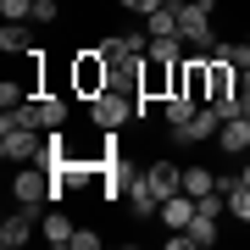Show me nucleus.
<instances>
[{"instance_id": "9d476101", "label": "nucleus", "mask_w": 250, "mask_h": 250, "mask_svg": "<svg viewBox=\"0 0 250 250\" xmlns=\"http://www.w3.org/2000/svg\"><path fill=\"white\" fill-rule=\"evenodd\" d=\"M195 217H200V206H195V195H184V189L161 200V223H167V228H189Z\"/></svg>"}, {"instance_id": "7ed1b4c3", "label": "nucleus", "mask_w": 250, "mask_h": 250, "mask_svg": "<svg viewBox=\"0 0 250 250\" xmlns=\"http://www.w3.org/2000/svg\"><path fill=\"white\" fill-rule=\"evenodd\" d=\"M100 89H111V62L100 50H78V56H72V95L95 100Z\"/></svg>"}, {"instance_id": "4be33fe9", "label": "nucleus", "mask_w": 250, "mask_h": 250, "mask_svg": "<svg viewBox=\"0 0 250 250\" xmlns=\"http://www.w3.org/2000/svg\"><path fill=\"white\" fill-rule=\"evenodd\" d=\"M72 250H100V233L95 228H72Z\"/></svg>"}, {"instance_id": "f03ea898", "label": "nucleus", "mask_w": 250, "mask_h": 250, "mask_svg": "<svg viewBox=\"0 0 250 250\" xmlns=\"http://www.w3.org/2000/svg\"><path fill=\"white\" fill-rule=\"evenodd\" d=\"M217 0H184V11H178V34H184V45L189 50H211L217 45Z\"/></svg>"}, {"instance_id": "20e7f679", "label": "nucleus", "mask_w": 250, "mask_h": 250, "mask_svg": "<svg viewBox=\"0 0 250 250\" xmlns=\"http://www.w3.org/2000/svg\"><path fill=\"white\" fill-rule=\"evenodd\" d=\"M39 134H45V128H0V156L17 161V167L39 161V156H45V145H50V139H39Z\"/></svg>"}, {"instance_id": "39448f33", "label": "nucleus", "mask_w": 250, "mask_h": 250, "mask_svg": "<svg viewBox=\"0 0 250 250\" xmlns=\"http://www.w3.org/2000/svg\"><path fill=\"white\" fill-rule=\"evenodd\" d=\"M172 72H178V62L145 56V62H139V100H167L172 95Z\"/></svg>"}, {"instance_id": "2eb2a0df", "label": "nucleus", "mask_w": 250, "mask_h": 250, "mask_svg": "<svg viewBox=\"0 0 250 250\" xmlns=\"http://www.w3.org/2000/svg\"><path fill=\"white\" fill-rule=\"evenodd\" d=\"M211 189H217V172L211 167H200V161H189V167H184V195H211Z\"/></svg>"}, {"instance_id": "a211bd4d", "label": "nucleus", "mask_w": 250, "mask_h": 250, "mask_svg": "<svg viewBox=\"0 0 250 250\" xmlns=\"http://www.w3.org/2000/svg\"><path fill=\"white\" fill-rule=\"evenodd\" d=\"M39 117H45V128H56V134H62V123H67V100H62V95H39Z\"/></svg>"}, {"instance_id": "1a4fd4ad", "label": "nucleus", "mask_w": 250, "mask_h": 250, "mask_svg": "<svg viewBox=\"0 0 250 250\" xmlns=\"http://www.w3.org/2000/svg\"><path fill=\"white\" fill-rule=\"evenodd\" d=\"M217 150L250 156V117H223V128H217Z\"/></svg>"}, {"instance_id": "393cba45", "label": "nucleus", "mask_w": 250, "mask_h": 250, "mask_svg": "<svg viewBox=\"0 0 250 250\" xmlns=\"http://www.w3.org/2000/svg\"><path fill=\"white\" fill-rule=\"evenodd\" d=\"M245 39H250V34H245Z\"/></svg>"}, {"instance_id": "aec40b11", "label": "nucleus", "mask_w": 250, "mask_h": 250, "mask_svg": "<svg viewBox=\"0 0 250 250\" xmlns=\"http://www.w3.org/2000/svg\"><path fill=\"white\" fill-rule=\"evenodd\" d=\"M22 100H28V83L22 78H6V83H0V111H6V106H22Z\"/></svg>"}, {"instance_id": "5701e85b", "label": "nucleus", "mask_w": 250, "mask_h": 250, "mask_svg": "<svg viewBox=\"0 0 250 250\" xmlns=\"http://www.w3.org/2000/svg\"><path fill=\"white\" fill-rule=\"evenodd\" d=\"M117 6L134 11V17H150V11H156V6H167V0H117Z\"/></svg>"}, {"instance_id": "6e6552de", "label": "nucleus", "mask_w": 250, "mask_h": 250, "mask_svg": "<svg viewBox=\"0 0 250 250\" xmlns=\"http://www.w3.org/2000/svg\"><path fill=\"white\" fill-rule=\"evenodd\" d=\"M34 211H28V206H22V211H11L6 217V223H0V250H22L28 239H34Z\"/></svg>"}, {"instance_id": "6ab92c4d", "label": "nucleus", "mask_w": 250, "mask_h": 250, "mask_svg": "<svg viewBox=\"0 0 250 250\" xmlns=\"http://www.w3.org/2000/svg\"><path fill=\"white\" fill-rule=\"evenodd\" d=\"M0 17L6 22H34V0H0Z\"/></svg>"}, {"instance_id": "f3484780", "label": "nucleus", "mask_w": 250, "mask_h": 250, "mask_svg": "<svg viewBox=\"0 0 250 250\" xmlns=\"http://www.w3.org/2000/svg\"><path fill=\"white\" fill-rule=\"evenodd\" d=\"M161 111H167V128H189V117H195L200 106H195V100H184V95H167V106H161Z\"/></svg>"}, {"instance_id": "0eeeda50", "label": "nucleus", "mask_w": 250, "mask_h": 250, "mask_svg": "<svg viewBox=\"0 0 250 250\" xmlns=\"http://www.w3.org/2000/svg\"><path fill=\"white\" fill-rule=\"evenodd\" d=\"M145 184L156 189V200H167V195L184 189V167L178 161H150V167H145Z\"/></svg>"}, {"instance_id": "4468645a", "label": "nucleus", "mask_w": 250, "mask_h": 250, "mask_svg": "<svg viewBox=\"0 0 250 250\" xmlns=\"http://www.w3.org/2000/svg\"><path fill=\"white\" fill-rule=\"evenodd\" d=\"M0 50H6V56H28V50H34L28 22H0Z\"/></svg>"}, {"instance_id": "9b49d317", "label": "nucleus", "mask_w": 250, "mask_h": 250, "mask_svg": "<svg viewBox=\"0 0 250 250\" xmlns=\"http://www.w3.org/2000/svg\"><path fill=\"white\" fill-rule=\"evenodd\" d=\"M217 128H223V111L200 106L195 117H189V145H217Z\"/></svg>"}, {"instance_id": "b1692460", "label": "nucleus", "mask_w": 250, "mask_h": 250, "mask_svg": "<svg viewBox=\"0 0 250 250\" xmlns=\"http://www.w3.org/2000/svg\"><path fill=\"white\" fill-rule=\"evenodd\" d=\"M239 89H245V95H250V67H245V72H239Z\"/></svg>"}, {"instance_id": "ddd939ff", "label": "nucleus", "mask_w": 250, "mask_h": 250, "mask_svg": "<svg viewBox=\"0 0 250 250\" xmlns=\"http://www.w3.org/2000/svg\"><path fill=\"white\" fill-rule=\"evenodd\" d=\"M178 11H184V0H167V6H156L150 17H145L150 39H172V34H178Z\"/></svg>"}, {"instance_id": "f257e3e1", "label": "nucleus", "mask_w": 250, "mask_h": 250, "mask_svg": "<svg viewBox=\"0 0 250 250\" xmlns=\"http://www.w3.org/2000/svg\"><path fill=\"white\" fill-rule=\"evenodd\" d=\"M139 111H145V100L134 89H100L89 100V123L100 128V134H117V128H123L128 117H139Z\"/></svg>"}, {"instance_id": "423d86ee", "label": "nucleus", "mask_w": 250, "mask_h": 250, "mask_svg": "<svg viewBox=\"0 0 250 250\" xmlns=\"http://www.w3.org/2000/svg\"><path fill=\"white\" fill-rule=\"evenodd\" d=\"M11 195H17V206H28V211H34L39 200H50V172L39 167V161H28L17 178H11Z\"/></svg>"}, {"instance_id": "412c9836", "label": "nucleus", "mask_w": 250, "mask_h": 250, "mask_svg": "<svg viewBox=\"0 0 250 250\" xmlns=\"http://www.w3.org/2000/svg\"><path fill=\"white\" fill-rule=\"evenodd\" d=\"M62 17V0H34V22H56Z\"/></svg>"}, {"instance_id": "f8f14e48", "label": "nucleus", "mask_w": 250, "mask_h": 250, "mask_svg": "<svg viewBox=\"0 0 250 250\" xmlns=\"http://www.w3.org/2000/svg\"><path fill=\"white\" fill-rule=\"evenodd\" d=\"M39 239H45L50 250H62V245H72V223H67V211H62V206L39 217Z\"/></svg>"}, {"instance_id": "dca6fc26", "label": "nucleus", "mask_w": 250, "mask_h": 250, "mask_svg": "<svg viewBox=\"0 0 250 250\" xmlns=\"http://www.w3.org/2000/svg\"><path fill=\"white\" fill-rule=\"evenodd\" d=\"M217 223H223V217H206V211H200L195 223H189V239H195L200 250H211L217 239H223V233H217Z\"/></svg>"}]
</instances>
